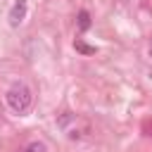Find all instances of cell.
Segmentation results:
<instances>
[{"label": "cell", "mask_w": 152, "mask_h": 152, "mask_svg": "<svg viewBox=\"0 0 152 152\" xmlns=\"http://www.w3.org/2000/svg\"><path fill=\"white\" fill-rule=\"evenodd\" d=\"M150 55H152V43H150Z\"/></svg>", "instance_id": "cell-6"}, {"label": "cell", "mask_w": 152, "mask_h": 152, "mask_svg": "<svg viewBox=\"0 0 152 152\" xmlns=\"http://www.w3.org/2000/svg\"><path fill=\"white\" fill-rule=\"evenodd\" d=\"M24 152H45V145L43 142H28L24 147Z\"/></svg>", "instance_id": "cell-4"}, {"label": "cell", "mask_w": 152, "mask_h": 152, "mask_svg": "<svg viewBox=\"0 0 152 152\" xmlns=\"http://www.w3.org/2000/svg\"><path fill=\"white\" fill-rule=\"evenodd\" d=\"M26 7H28L26 0H17V2L12 5V10H10V24H12V26H19V24L24 21V17H26Z\"/></svg>", "instance_id": "cell-2"}, {"label": "cell", "mask_w": 152, "mask_h": 152, "mask_svg": "<svg viewBox=\"0 0 152 152\" xmlns=\"http://www.w3.org/2000/svg\"><path fill=\"white\" fill-rule=\"evenodd\" d=\"M76 50L83 52V55H93V52H95V48H90V45H86V43H81V40H76Z\"/></svg>", "instance_id": "cell-5"}, {"label": "cell", "mask_w": 152, "mask_h": 152, "mask_svg": "<svg viewBox=\"0 0 152 152\" xmlns=\"http://www.w3.org/2000/svg\"><path fill=\"white\" fill-rule=\"evenodd\" d=\"M31 102H33V93H31V88L24 86V83H14V86L7 90V104H10L12 112L24 114V112H28Z\"/></svg>", "instance_id": "cell-1"}, {"label": "cell", "mask_w": 152, "mask_h": 152, "mask_svg": "<svg viewBox=\"0 0 152 152\" xmlns=\"http://www.w3.org/2000/svg\"><path fill=\"white\" fill-rule=\"evenodd\" d=\"M76 21H78V28H81V31H86V28H90V14H88L86 10H81V12H78V17H76Z\"/></svg>", "instance_id": "cell-3"}]
</instances>
